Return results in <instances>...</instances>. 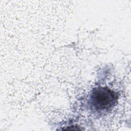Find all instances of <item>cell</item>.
<instances>
[{
	"mask_svg": "<svg viewBox=\"0 0 131 131\" xmlns=\"http://www.w3.org/2000/svg\"><path fill=\"white\" fill-rule=\"evenodd\" d=\"M118 95L107 87L98 86L92 91L89 103L91 108L99 112L111 110L117 102Z\"/></svg>",
	"mask_w": 131,
	"mask_h": 131,
	"instance_id": "1",
	"label": "cell"
}]
</instances>
